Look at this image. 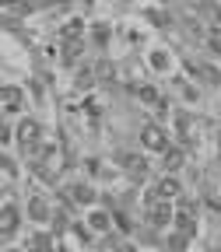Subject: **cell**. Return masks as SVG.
<instances>
[{"label": "cell", "instance_id": "cell-1", "mask_svg": "<svg viewBox=\"0 0 221 252\" xmlns=\"http://www.w3.org/2000/svg\"><path fill=\"white\" fill-rule=\"evenodd\" d=\"M141 144L147 147V151H169V137H165V130L162 126H144V133H141Z\"/></svg>", "mask_w": 221, "mask_h": 252}, {"label": "cell", "instance_id": "cell-2", "mask_svg": "<svg viewBox=\"0 0 221 252\" xmlns=\"http://www.w3.org/2000/svg\"><path fill=\"white\" fill-rule=\"evenodd\" d=\"M147 220L154 228H165L169 220H172V210H169V200H158V196H151V207H147Z\"/></svg>", "mask_w": 221, "mask_h": 252}, {"label": "cell", "instance_id": "cell-3", "mask_svg": "<svg viewBox=\"0 0 221 252\" xmlns=\"http://www.w3.org/2000/svg\"><path fill=\"white\" fill-rule=\"evenodd\" d=\"M18 137H21V147L25 151H36V140H39V123L36 119H25L18 126Z\"/></svg>", "mask_w": 221, "mask_h": 252}, {"label": "cell", "instance_id": "cell-4", "mask_svg": "<svg viewBox=\"0 0 221 252\" xmlns=\"http://www.w3.org/2000/svg\"><path fill=\"white\" fill-rule=\"evenodd\" d=\"M151 196H158V200H176V196H179V182H176V179H162V182L154 186Z\"/></svg>", "mask_w": 221, "mask_h": 252}, {"label": "cell", "instance_id": "cell-5", "mask_svg": "<svg viewBox=\"0 0 221 252\" xmlns=\"http://www.w3.org/2000/svg\"><path fill=\"white\" fill-rule=\"evenodd\" d=\"M123 165H126V172H130L134 179H144V172H147V161H144L141 154H126V158H123Z\"/></svg>", "mask_w": 221, "mask_h": 252}, {"label": "cell", "instance_id": "cell-6", "mask_svg": "<svg viewBox=\"0 0 221 252\" xmlns=\"http://www.w3.org/2000/svg\"><path fill=\"white\" fill-rule=\"evenodd\" d=\"M18 231V210H11V203L4 207V224H0V235H4V242Z\"/></svg>", "mask_w": 221, "mask_h": 252}, {"label": "cell", "instance_id": "cell-7", "mask_svg": "<svg viewBox=\"0 0 221 252\" xmlns=\"http://www.w3.org/2000/svg\"><path fill=\"white\" fill-rule=\"evenodd\" d=\"M0 94H4V109H7V112H18V109H21V91H18V88L4 84V91H0Z\"/></svg>", "mask_w": 221, "mask_h": 252}, {"label": "cell", "instance_id": "cell-8", "mask_svg": "<svg viewBox=\"0 0 221 252\" xmlns=\"http://www.w3.org/2000/svg\"><path fill=\"white\" fill-rule=\"evenodd\" d=\"M176 228H179V231H186V235H193V231H197V220H193V214L179 210V217H176Z\"/></svg>", "mask_w": 221, "mask_h": 252}, {"label": "cell", "instance_id": "cell-9", "mask_svg": "<svg viewBox=\"0 0 221 252\" xmlns=\"http://www.w3.org/2000/svg\"><path fill=\"white\" fill-rule=\"evenodd\" d=\"M88 224H91V231H106V228H109V214H102V210H95V214L88 217Z\"/></svg>", "mask_w": 221, "mask_h": 252}, {"label": "cell", "instance_id": "cell-10", "mask_svg": "<svg viewBox=\"0 0 221 252\" xmlns=\"http://www.w3.org/2000/svg\"><path fill=\"white\" fill-rule=\"evenodd\" d=\"M77 53H81V42L74 39V42H67V46H63V63H74L77 60Z\"/></svg>", "mask_w": 221, "mask_h": 252}, {"label": "cell", "instance_id": "cell-11", "mask_svg": "<svg viewBox=\"0 0 221 252\" xmlns=\"http://www.w3.org/2000/svg\"><path fill=\"white\" fill-rule=\"evenodd\" d=\"M91 200H95V193L88 186H74V203H91Z\"/></svg>", "mask_w": 221, "mask_h": 252}, {"label": "cell", "instance_id": "cell-12", "mask_svg": "<svg viewBox=\"0 0 221 252\" xmlns=\"http://www.w3.org/2000/svg\"><path fill=\"white\" fill-rule=\"evenodd\" d=\"M46 214H49V210H46V203L36 196V200H32V217H36V220H46Z\"/></svg>", "mask_w": 221, "mask_h": 252}, {"label": "cell", "instance_id": "cell-13", "mask_svg": "<svg viewBox=\"0 0 221 252\" xmlns=\"http://www.w3.org/2000/svg\"><path fill=\"white\" fill-rule=\"evenodd\" d=\"M186 245H189V235L186 231H179V235L169 238V249H186Z\"/></svg>", "mask_w": 221, "mask_h": 252}, {"label": "cell", "instance_id": "cell-14", "mask_svg": "<svg viewBox=\"0 0 221 252\" xmlns=\"http://www.w3.org/2000/svg\"><path fill=\"white\" fill-rule=\"evenodd\" d=\"M137 94H141V102H158V91L154 88H141Z\"/></svg>", "mask_w": 221, "mask_h": 252}, {"label": "cell", "instance_id": "cell-15", "mask_svg": "<svg viewBox=\"0 0 221 252\" xmlns=\"http://www.w3.org/2000/svg\"><path fill=\"white\" fill-rule=\"evenodd\" d=\"M81 35V21L74 18V21H67V39H77Z\"/></svg>", "mask_w": 221, "mask_h": 252}, {"label": "cell", "instance_id": "cell-16", "mask_svg": "<svg viewBox=\"0 0 221 252\" xmlns=\"http://www.w3.org/2000/svg\"><path fill=\"white\" fill-rule=\"evenodd\" d=\"M179 158H183V151H165V165L176 168V165H179Z\"/></svg>", "mask_w": 221, "mask_h": 252}, {"label": "cell", "instance_id": "cell-17", "mask_svg": "<svg viewBox=\"0 0 221 252\" xmlns=\"http://www.w3.org/2000/svg\"><path fill=\"white\" fill-rule=\"evenodd\" d=\"M211 49H214V53H221V39H211Z\"/></svg>", "mask_w": 221, "mask_h": 252}, {"label": "cell", "instance_id": "cell-18", "mask_svg": "<svg viewBox=\"0 0 221 252\" xmlns=\"http://www.w3.org/2000/svg\"><path fill=\"white\" fill-rule=\"evenodd\" d=\"M7 4H14V0H7Z\"/></svg>", "mask_w": 221, "mask_h": 252}]
</instances>
